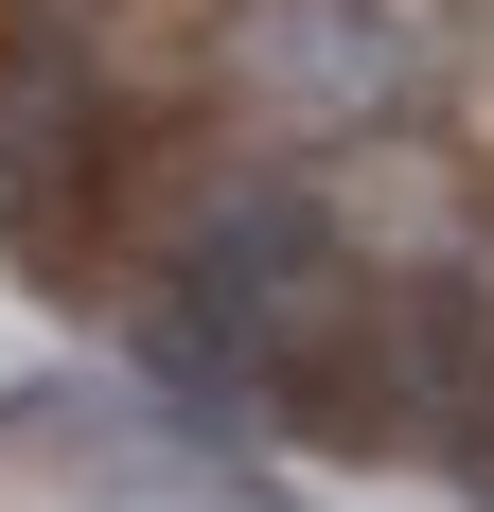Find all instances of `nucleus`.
Returning a JSON list of instances; mask_svg holds the SVG:
<instances>
[{
    "mask_svg": "<svg viewBox=\"0 0 494 512\" xmlns=\"http://www.w3.org/2000/svg\"><path fill=\"white\" fill-rule=\"evenodd\" d=\"M212 89L265 142H371V124H424L442 53L406 0H212Z\"/></svg>",
    "mask_w": 494,
    "mask_h": 512,
    "instance_id": "2",
    "label": "nucleus"
},
{
    "mask_svg": "<svg viewBox=\"0 0 494 512\" xmlns=\"http://www.w3.org/2000/svg\"><path fill=\"white\" fill-rule=\"evenodd\" d=\"M371 265L353 230L300 177H212L177 230L142 248V336L177 389L212 407H283V424H353V407H406L389 371H371Z\"/></svg>",
    "mask_w": 494,
    "mask_h": 512,
    "instance_id": "1",
    "label": "nucleus"
}]
</instances>
